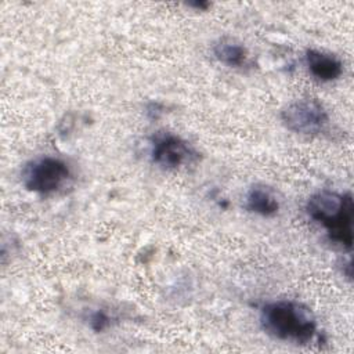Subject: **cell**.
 <instances>
[{"mask_svg": "<svg viewBox=\"0 0 354 354\" xmlns=\"http://www.w3.org/2000/svg\"><path fill=\"white\" fill-rule=\"evenodd\" d=\"M260 325L274 339L296 344L310 343L318 332L314 313L306 304L295 300H277L260 310Z\"/></svg>", "mask_w": 354, "mask_h": 354, "instance_id": "1", "label": "cell"}, {"mask_svg": "<svg viewBox=\"0 0 354 354\" xmlns=\"http://www.w3.org/2000/svg\"><path fill=\"white\" fill-rule=\"evenodd\" d=\"M306 212L311 220L326 230L328 238L332 242L346 250H351L354 205L350 192L318 191L307 201Z\"/></svg>", "mask_w": 354, "mask_h": 354, "instance_id": "2", "label": "cell"}, {"mask_svg": "<svg viewBox=\"0 0 354 354\" xmlns=\"http://www.w3.org/2000/svg\"><path fill=\"white\" fill-rule=\"evenodd\" d=\"M72 173L66 162L54 156H40L28 162L21 171L22 185L35 194L50 195L58 192L71 180Z\"/></svg>", "mask_w": 354, "mask_h": 354, "instance_id": "3", "label": "cell"}, {"mask_svg": "<svg viewBox=\"0 0 354 354\" xmlns=\"http://www.w3.org/2000/svg\"><path fill=\"white\" fill-rule=\"evenodd\" d=\"M151 159L165 170H178L195 165L199 153L183 137L170 131H158L151 138Z\"/></svg>", "mask_w": 354, "mask_h": 354, "instance_id": "4", "label": "cell"}, {"mask_svg": "<svg viewBox=\"0 0 354 354\" xmlns=\"http://www.w3.org/2000/svg\"><path fill=\"white\" fill-rule=\"evenodd\" d=\"M281 120L283 126L297 134L313 136L321 133L329 116L325 106L315 98H299L292 101L281 111Z\"/></svg>", "mask_w": 354, "mask_h": 354, "instance_id": "5", "label": "cell"}, {"mask_svg": "<svg viewBox=\"0 0 354 354\" xmlns=\"http://www.w3.org/2000/svg\"><path fill=\"white\" fill-rule=\"evenodd\" d=\"M306 64L310 73L321 82L336 80L343 73L342 61L336 55L326 51L314 50V48L307 50Z\"/></svg>", "mask_w": 354, "mask_h": 354, "instance_id": "6", "label": "cell"}, {"mask_svg": "<svg viewBox=\"0 0 354 354\" xmlns=\"http://www.w3.org/2000/svg\"><path fill=\"white\" fill-rule=\"evenodd\" d=\"M245 209L263 217H272L279 210V199L271 187L256 184L246 192Z\"/></svg>", "mask_w": 354, "mask_h": 354, "instance_id": "7", "label": "cell"}, {"mask_svg": "<svg viewBox=\"0 0 354 354\" xmlns=\"http://www.w3.org/2000/svg\"><path fill=\"white\" fill-rule=\"evenodd\" d=\"M214 57L230 68H243L248 65L249 53L246 47L232 39H221L213 47Z\"/></svg>", "mask_w": 354, "mask_h": 354, "instance_id": "8", "label": "cell"}, {"mask_svg": "<svg viewBox=\"0 0 354 354\" xmlns=\"http://www.w3.org/2000/svg\"><path fill=\"white\" fill-rule=\"evenodd\" d=\"M109 315L106 313H104L102 310L95 311L91 318H90V325L95 332H101L104 330L108 325H109Z\"/></svg>", "mask_w": 354, "mask_h": 354, "instance_id": "9", "label": "cell"}, {"mask_svg": "<svg viewBox=\"0 0 354 354\" xmlns=\"http://www.w3.org/2000/svg\"><path fill=\"white\" fill-rule=\"evenodd\" d=\"M145 113H147V116L149 119L156 120V119H159L165 113V106H163V104H160L158 101H152V102L147 104Z\"/></svg>", "mask_w": 354, "mask_h": 354, "instance_id": "10", "label": "cell"}]
</instances>
